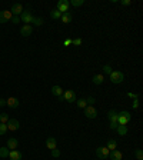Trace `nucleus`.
I'll return each instance as SVG.
<instances>
[{
    "label": "nucleus",
    "instance_id": "obj_1",
    "mask_svg": "<svg viewBox=\"0 0 143 160\" xmlns=\"http://www.w3.org/2000/svg\"><path fill=\"white\" fill-rule=\"evenodd\" d=\"M107 119H109L110 122V129L112 130H116L117 129V126H119V123H117V112L116 110H109L107 112Z\"/></svg>",
    "mask_w": 143,
    "mask_h": 160
},
{
    "label": "nucleus",
    "instance_id": "obj_2",
    "mask_svg": "<svg viewBox=\"0 0 143 160\" xmlns=\"http://www.w3.org/2000/svg\"><path fill=\"white\" fill-rule=\"evenodd\" d=\"M130 120H132V114L129 112H120V113H117V123H119V126H126Z\"/></svg>",
    "mask_w": 143,
    "mask_h": 160
},
{
    "label": "nucleus",
    "instance_id": "obj_3",
    "mask_svg": "<svg viewBox=\"0 0 143 160\" xmlns=\"http://www.w3.org/2000/svg\"><path fill=\"white\" fill-rule=\"evenodd\" d=\"M109 76H110L112 83H114V85H119V83H122V82L124 80V75L122 73V71H119V70H113Z\"/></svg>",
    "mask_w": 143,
    "mask_h": 160
},
{
    "label": "nucleus",
    "instance_id": "obj_4",
    "mask_svg": "<svg viewBox=\"0 0 143 160\" xmlns=\"http://www.w3.org/2000/svg\"><path fill=\"white\" fill-rule=\"evenodd\" d=\"M62 97H63L65 102H69V103H75V102H77V97H76L75 90H66V92H63Z\"/></svg>",
    "mask_w": 143,
    "mask_h": 160
},
{
    "label": "nucleus",
    "instance_id": "obj_5",
    "mask_svg": "<svg viewBox=\"0 0 143 160\" xmlns=\"http://www.w3.org/2000/svg\"><path fill=\"white\" fill-rule=\"evenodd\" d=\"M20 20L26 24H30V23H33L34 17H33V14H32L30 10H23V13L20 14Z\"/></svg>",
    "mask_w": 143,
    "mask_h": 160
},
{
    "label": "nucleus",
    "instance_id": "obj_6",
    "mask_svg": "<svg viewBox=\"0 0 143 160\" xmlns=\"http://www.w3.org/2000/svg\"><path fill=\"white\" fill-rule=\"evenodd\" d=\"M69 7H70V3L67 2V0H59L56 5V9L60 12V13H67L69 12Z\"/></svg>",
    "mask_w": 143,
    "mask_h": 160
},
{
    "label": "nucleus",
    "instance_id": "obj_7",
    "mask_svg": "<svg viewBox=\"0 0 143 160\" xmlns=\"http://www.w3.org/2000/svg\"><path fill=\"white\" fill-rule=\"evenodd\" d=\"M109 155H110V151L106 146H100L96 149V156H97L99 159H107Z\"/></svg>",
    "mask_w": 143,
    "mask_h": 160
},
{
    "label": "nucleus",
    "instance_id": "obj_8",
    "mask_svg": "<svg viewBox=\"0 0 143 160\" xmlns=\"http://www.w3.org/2000/svg\"><path fill=\"white\" fill-rule=\"evenodd\" d=\"M6 126H7V130H9V132H16V130H19L20 123L17 119H9V122L6 123Z\"/></svg>",
    "mask_w": 143,
    "mask_h": 160
},
{
    "label": "nucleus",
    "instance_id": "obj_9",
    "mask_svg": "<svg viewBox=\"0 0 143 160\" xmlns=\"http://www.w3.org/2000/svg\"><path fill=\"white\" fill-rule=\"evenodd\" d=\"M85 116L87 119H95L96 116H97V110H96L93 106H89V104H87L85 107Z\"/></svg>",
    "mask_w": 143,
    "mask_h": 160
},
{
    "label": "nucleus",
    "instance_id": "obj_10",
    "mask_svg": "<svg viewBox=\"0 0 143 160\" xmlns=\"http://www.w3.org/2000/svg\"><path fill=\"white\" fill-rule=\"evenodd\" d=\"M32 33H33V26L32 24H23L22 29H20V34L23 37H29Z\"/></svg>",
    "mask_w": 143,
    "mask_h": 160
},
{
    "label": "nucleus",
    "instance_id": "obj_11",
    "mask_svg": "<svg viewBox=\"0 0 143 160\" xmlns=\"http://www.w3.org/2000/svg\"><path fill=\"white\" fill-rule=\"evenodd\" d=\"M13 17V14L10 10H3V12H0V23H6V22H9L12 20Z\"/></svg>",
    "mask_w": 143,
    "mask_h": 160
},
{
    "label": "nucleus",
    "instance_id": "obj_12",
    "mask_svg": "<svg viewBox=\"0 0 143 160\" xmlns=\"http://www.w3.org/2000/svg\"><path fill=\"white\" fill-rule=\"evenodd\" d=\"M19 104H20L19 99H17V97H13V96H10L9 99L6 100V106H9L10 109H17Z\"/></svg>",
    "mask_w": 143,
    "mask_h": 160
},
{
    "label": "nucleus",
    "instance_id": "obj_13",
    "mask_svg": "<svg viewBox=\"0 0 143 160\" xmlns=\"http://www.w3.org/2000/svg\"><path fill=\"white\" fill-rule=\"evenodd\" d=\"M17 146H19V141H17L16 137H9V139H7V144H6V147H7L9 150H16Z\"/></svg>",
    "mask_w": 143,
    "mask_h": 160
},
{
    "label": "nucleus",
    "instance_id": "obj_14",
    "mask_svg": "<svg viewBox=\"0 0 143 160\" xmlns=\"http://www.w3.org/2000/svg\"><path fill=\"white\" fill-rule=\"evenodd\" d=\"M10 12H12V14H13V16H20V14L23 13V6L20 5V3H14V5L12 6Z\"/></svg>",
    "mask_w": 143,
    "mask_h": 160
},
{
    "label": "nucleus",
    "instance_id": "obj_15",
    "mask_svg": "<svg viewBox=\"0 0 143 160\" xmlns=\"http://www.w3.org/2000/svg\"><path fill=\"white\" fill-rule=\"evenodd\" d=\"M110 160H123V153L120 150H113V151H110V155H109Z\"/></svg>",
    "mask_w": 143,
    "mask_h": 160
},
{
    "label": "nucleus",
    "instance_id": "obj_16",
    "mask_svg": "<svg viewBox=\"0 0 143 160\" xmlns=\"http://www.w3.org/2000/svg\"><path fill=\"white\" fill-rule=\"evenodd\" d=\"M46 147H47V149H50V150L56 149V147H57L56 139H54V137H47V139H46Z\"/></svg>",
    "mask_w": 143,
    "mask_h": 160
},
{
    "label": "nucleus",
    "instance_id": "obj_17",
    "mask_svg": "<svg viewBox=\"0 0 143 160\" xmlns=\"http://www.w3.org/2000/svg\"><path fill=\"white\" fill-rule=\"evenodd\" d=\"M9 157H10V160H22L23 155H22V153H20V151L16 149V150H10Z\"/></svg>",
    "mask_w": 143,
    "mask_h": 160
},
{
    "label": "nucleus",
    "instance_id": "obj_18",
    "mask_svg": "<svg viewBox=\"0 0 143 160\" xmlns=\"http://www.w3.org/2000/svg\"><path fill=\"white\" fill-rule=\"evenodd\" d=\"M63 92H65V90H63L60 86H57V85L52 87V94H53V96H56V97H60V96H63Z\"/></svg>",
    "mask_w": 143,
    "mask_h": 160
},
{
    "label": "nucleus",
    "instance_id": "obj_19",
    "mask_svg": "<svg viewBox=\"0 0 143 160\" xmlns=\"http://www.w3.org/2000/svg\"><path fill=\"white\" fill-rule=\"evenodd\" d=\"M106 147L109 149V151H113L117 149V141L114 140V139H110V140H107V144H106Z\"/></svg>",
    "mask_w": 143,
    "mask_h": 160
},
{
    "label": "nucleus",
    "instance_id": "obj_20",
    "mask_svg": "<svg viewBox=\"0 0 143 160\" xmlns=\"http://www.w3.org/2000/svg\"><path fill=\"white\" fill-rule=\"evenodd\" d=\"M92 82L95 83V85H102L103 82H105V76L103 75H95L92 77Z\"/></svg>",
    "mask_w": 143,
    "mask_h": 160
},
{
    "label": "nucleus",
    "instance_id": "obj_21",
    "mask_svg": "<svg viewBox=\"0 0 143 160\" xmlns=\"http://www.w3.org/2000/svg\"><path fill=\"white\" fill-rule=\"evenodd\" d=\"M60 19H62V22H63L65 24H67V23H70V22H72L73 16H72V14L67 12V13H63V14H62V17H60Z\"/></svg>",
    "mask_w": 143,
    "mask_h": 160
},
{
    "label": "nucleus",
    "instance_id": "obj_22",
    "mask_svg": "<svg viewBox=\"0 0 143 160\" xmlns=\"http://www.w3.org/2000/svg\"><path fill=\"white\" fill-rule=\"evenodd\" d=\"M116 132H117L119 136H126V134H127V127L126 126H117Z\"/></svg>",
    "mask_w": 143,
    "mask_h": 160
},
{
    "label": "nucleus",
    "instance_id": "obj_23",
    "mask_svg": "<svg viewBox=\"0 0 143 160\" xmlns=\"http://www.w3.org/2000/svg\"><path fill=\"white\" fill-rule=\"evenodd\" d=\"M9 153H10V150L7 149V147H0V157L2 159H6V157H9Z\"/></svg>",
    "mask_w": 143,
    "mask_h": 160
},
{
    "label": "nucleus",
    "instance_id": "obj_24",
    "mask_svg": "<svg viewBox=\"0 0 143 160\" xmlns=\"http://www.w3.org/2000/svg\"><path fill=\"white\" fill-rule=\"evenodd\" d=\"M50 17H52V19H54V20L60 19V17H62V13H60L57 9H53L52 12H50Z\"/></svg>",
    "mask_w": 143,
    "mask_h": 160
},
{
    "label": "nucleus",
    "instance_id": "obj_25",
    "mask_svg": "<svg viewBox=\"0 0 143 160\" xmlns=\"http://www.w3.org/2000/svg\"><path fill=\"white\" fill-rule=\"evenodd\" d=\"M72 6H75V7H80V6L85 5V0H72Z\"/></svg>",
    "mask_w": 143,
    "mask_h": 160
},
{
    "label": "nucleus",
    "instance_id": "obj_26",
    "mask_svg": "<svg viewBox=\"0 0 143 160\" xmlns=\"http://www.w3.org/2000/svg\"><path fill=\"white\" fill-rule=\"evenodd\" d=\"M7 122H9V114H6V113H2V114H0V123L6 124Z\"/></svg>",
    "mask_w": 143,
    "mask_h": 160
},
{
    "label": "nucleus",
    "instance_id": "obj_27",
    "mask_svg": "<svg viewBox=\"0 0 143 160\" xmlns=\"http://www.w3.org/2000/svg\"><path fill=\"white\" fill-rule=\"evenodd\" d=\"M6 133H7V126L3 124V123H0V136H5Z\"/></svg>",
    "mask_w": 143,
    "mask_h": 160
},
{
    "label": "nucleus",
    "instance_id": "obj_28",
    "mask_svg": "<svg viewBox=\"0 0 143 160\" xmlns=\"http://www.w3.org/2000/svg\"><path fill=\"white\" fill-rule=\"evenodd\" d=\"M77 106L82 109H85L86 106H87V103H86V99H79L77 100Z\"/></svg>",
    "mask_w": 143,
    "mask_h": 160
},
{
    "label": "nucleus",
    "instance_id": "obj_29",
    "mask_svg": "<svg viewBox=\"0 0 143 160\" xmlns=\"http://www.w3.org/2000/svg\"><path fill=\"white\" fill-rule=\"evenodd\" d=\"M33 24H34V26H42V24H43V19H42V17H34Z\"/></svg>",
    "mask_w": 143,
    "mask_h": 160
},
{
    "label": "nucleus",
    "instance_id": "obj_30",
    "mask_svg": "<svg viewBox=\"0 0 143 160\" xmlns=\"http://www.w3.org/2000/svg\"><path fill=\"white\" fill-rule=\"evenodd\" d=\"M112 67L109 66V64H105V66H103V73H106V75H110V73H112Z\"/></svg>",
    "mask_w": 143,
    "mask_h": 160
},
{
    "label": "nucleus",
    "instance_id": "obj_31",
    "mask_svg": "<svg viewBox=\"0 0 143 160\" xmlns=\"http://www.w3.org/2000/svg\"><path fill=\"white\" fill-rule=\"evenodd\" d=\"M136 159H138V160H143V151H142V149H138V150H136Z\"/></svg>",
    "mask_w": 143,
    "mask_h": 160
},
{
    "label": "nucleus",
    "instance_id": "obj_32",
    "mask_svg": "<svg viewBox=\"0 0 143 160\" xmlns=\"http://www.w3.org/2000/svg\"><path fill=\"white\" fill-rule=\"evenodd\" d=\"M82 43H83V40H82V39H73V40H72V44H75V46H80Z\"/></svg>",
    "mask_w": 143,
    "mask_h": 160
},
{
    "label": "nucleus",
    "instance_id": "obj_33",
    "mask_svg": "<svg viewBox=\"0 0 143 160\" xmlns=\"http://www.w3.org/2000/svg\"><path fill=\"white\" fill-rule=\"evenodd\" d=\"M10 22H12L13 24H19V23H20V16H13Z\"/></svg>",
    "mask_w": 143,
    "mask_h": 160
},
{
    "label": "nucleus",
    "instance_id": "obj_34",
    "mask_svg": "<svg viewBox=\"0 0 143 160\" xmlns=\"http://www.w3.org/2000/svg\"><path fill=\"white\" fill-rule=\"evenodd\" d=\"M50 151H52L53 157H59V156H60V150H59L57 147H56V149H53V150H50Z\"/></svg>",
    "mask_w": 143,
    "mask_h": 160
},
{
    "label": "nucleus",
    "instance_id": "obj_35",
    "mask_svg": "<svg viewBox=\"0 0 143 160\" xmlns=\"http://www.w3.org/2000/svg\"><path fill=\"white\" fill-rule=\"evenodd\" d=\"M72 44V39H65V40H63V46H70Z\"/></svg>",
    "mask_w": 143,
    "mask_h": 160
},
{
    "label": "nucleus",
    "instance_id": "obj_36",
    "mask_svg": "<svg viewBox=\"0 0 143 160\" xmlns=\"http://www.w3.org/2000/svg\"><path fill=\"white\" fill-rule=\"evenodd\" d=\"M86 103H89V106H92V104L95 103V97H87V99H86Z\"/></svg>",
    "mask_w": 143,
    "mask_h": 160
},
{
    "label": "nucleus",
    "instance_id": "obj_37",
    "mask_svg": "<svg viewBox=\"0 0 143 160\" xmlns=\"http://www.w3.org/2000/svg\"><path fill=\"white\" fill-rule=\"evenodd\" d=\"M132 107H133V109H138L139 107V100L138 99H134L133 102H132Z\"/></svg>",
    "mask_w": 143,
    "mask_h": 160
},
{
    "label": "nucleus",
    "instance_id": "obj_38",
    "mask_svg": "<svg viewBox=\"0 0 143 160\" xmlns=\"http://www.w3.org/2000/svg\"><path fill=\"white\" fill-rule=\"evenodd\" d=\"M120 5H122V6H130V5H132V2H130V0H124V2L122 0V2H120Z\"/></svg>",
    "mask_w": 143,
    "mask_h": 160
},
{
    "label": "nucleus",
    "instance_id": "obj_39",
    "mask_svg": "<svg viewBox=\"0 0 143 160\" xmlns=\"http://www.w3.org/2000/svg\"><path fill=\"white\" fill-rule=\"evenodd\" d=\"M127 96H129V97H130V99H138V97H139V96H138V94H134V93H127Z\"/></svg>",
    "mask_w": 143,
    "mask_h": 160
},
{
    "label": "nucleus",
    "instance_id": "obj_40",
    "mask_svg": "<svg viewBox=\"0 0 143 160\" xmlns=\"http://www.w3.org/2000/svg\"><path fill=\"white\" fill-rule=\"evenodd\" d=\"M3 106H6V100L5 99H0V107H3Z\"/></svg>",
    "mask_w": 143,
    "mask_h": 160
}]
</instances>
